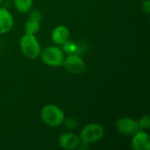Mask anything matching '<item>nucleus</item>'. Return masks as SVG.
Returning a JSON list of instances; mask_svg holds the SVG:
<instances>
[{
	"label": "nucleus",
	"instance_id": "dca6fc26",
	"mask_svg": "<svg viewBox=\"0 0 150 150\" xmlns=\"http://www.w3.org/2000/svg\"><path fill=\"white\" fill-rule=\"evenodd\" d=\"M2 3H3V0H0V4H1Z\"/></svg>",
	"mask_w": 150,
	"mask_h": 150
},
{
	"label": "nucleus",
	"instance_id": "9d476101",
	"mask_svg": "<svg viewBox=\"0 0 150 150\" xmlns=\"http://www.w3.org/2000/svg\"><path fill=\"white\" fill-rule=\"evenodd\" d=\"M70 38V31L69 29L63 25H60L55 26L51 33V40L55 45L62 46L65 42H67Z\"/></svg>",
	"mask_w": 150,
	"mask_h": 150
},
{
	"label": "nucleus",
	"instance_id": "6e6552de",
	"mask_svg": "<svg viewBox=\"0 0 150 150\" xmlns=\"http://www.w3.org/2000/svg\"><path fill=\"white\" fill-rule=\"evenodd\" d=\"M131 147L134 150H149L150 149V137L149 134L142 130L137 131L132 135Z\"/></svg>",
	"mask_w": 150,
	"mask_h": 150
},
{
	"label": "nucleus",
	"instance_id": "9b49d317",
	"mask_svg": "<svg viewBox=\"0 0 150 150\" xmlns=\"http://www.w3.org/2000/svg\"><path fill=\"white\" fill-rule=\"evenodd\" d=\"M14 25V19L11 13L4 7L0 6V34L9 33Z\"/></svg>",
	"mask_w": 150,
	"mask_h": 150
},
{
	"label": "nucleus",
	"instance_id": "39448f33",
	"mask_svg": "<svg viewBox=\"0 0 150 150\" xmlns=\"http://www.w3.org/2000/svg\"><path fill=\"white\" fill-rule=\"evenodd\" d=\"M63 66L69 73L73 75L83 74L86 69L83 59L77 54H70L64 59Z\"/></svg>",
	"mask_w": 150,
	"mask_h": 150
},
{
	"label": "nucleus",
	"instance_id": "f8f14e48",
	"mask_svg": "<svg viewBox=\"0 0 150 150\" xmlns=\"http://www.w3.org/2000/svg\"><path fill=\"white\" fill-rule=\"evenodd\" d=\"M15 9L20 13L29 12L33 7V0H13Z\"/></svg>",
	"mask_w": 150,
	"mask_h": 150
},
{
	"label": "nucleus",
	"instance_id": "1a4fd4ad",
	"mask_svg": "<svg viewBox=\"0 0 150 150\" xmlns=\"http://www.w3.org/2000/svg\"><path fill=\"white\" fill-rule=\"evenodd\" d=\"M80 137L73 133H63L59 136V146L66 150L76 149L80 146Z\"/></svg>",
	"mask_w": 150,
	"mask_h": 150
},
{
	"label": "nucleus",
	"instance_id": "ddd939ff",
	"mask_svg": "<svg viewBox=\"0 0 150 150\" xmlns=\"http://www.w3.org/2000/svg\"><path fill=\"white\" fill-rule=\"evenodd\" d=\"M62 51L64 52V54L65 53H67V54H76V50H77V45L76 44V43H74V42H71V41H67V42H65L64 44H62Z\"/></svg>",
	"mask_w": 150,
	"mask_h": 150
},
{
	"label": "nucleus",
	"instance_id": "f257e3e1",
	"mask_svg": "<svg viewBox=\"0 0 150 150\" xmlns=\"http://www.w3.org/2000/svg\"><path fill=\"white\" fill-rule=\"evenodd\" d=\"M40 117L42 121L51 127H59L65 121V113L62 109L53 104L47 105L41 109Z\"/></svg>",
	"mask_w": 150,
	"mask_h": 150
},
{
	"label": "nucleus",
	"instance_id": "f03ea898",
	"mask_svg": "<svg viewBox=\"0 0 150 150\" xmlns=\"http://www.w3.org/2000/svg\"><path fill=\"white\" fill-rule=\"evenodd\" d=\"M19 47L24 56L30 60H35L38 58L41 52L40 41L33 34L25 33L20 39Z\"/></svg>",
	"mask_w": 150,
	"mask_h": 150
},
{
	"label": "nucleus",
	"instance_id": "4468645a",
	"mask_svg": "<svg viewBox=\"0 0 150 150\" xmlns=\"http://www.w3.org/2000/svg\"><path fill=\"white\" fill-rule=\"evenodd\" d=\"M138 125L140 128H149L150 127V119L149 115H146L142 118H141L138 121Z\"/></svg>",
	"mask_w": 150,
	"mask_h": 150
},
{
	"label": "nucleus",
	"instance_id": "2eb2a0df",
	"mask_svg": "<svg viewBox=\"0 0 150 150\" xmlns=\"http://www.w3.org/2000/svg\"><path fill=\"white\" fill-rule=\"evenodd\" d=\"M142 9L143 11L149 14L150 13V0H144L142 3Z\"/></svg>",
	"mask_w": 150,
	"mask_h": 150
},
{
	"label": "nucleus",
	"instance_id": "423d86ee",
	"mask_svg": "<svg viewBox=\"0 0 150 150\" xmlns=\"http://www.w3.org/2000/svg\"><path fill=\"white\" fill-rule=\"evenodd\" d=\"M115 127L119 133L128 136L134 134L141 129L135 120L127 117H122L117 120L115 122Z\"/></svg>",
	"mask_w": 150,
	"mask_h": 150
},
{
	"label": "nucleus",
	"instance_id": "0eeeda50",
	"mask_svg": "<svg viewBox=\"0 0 150 150\" xmlns=\"http://www.w3.org/2000/svg\"><path fill=\"white\" fill-rule=\"evenodd\" d=\"M42 19V15L40 11L33 10L30 12L29 18L24 25V31L26 34L35 35L40 29V23Z\"/></svg>",
	"mask_w": 150,
	"mask_h": 150
},
{
	"label": "nucleus",
	"instance_id": "7ed1b4c3",
	"mask_svg": "<svg viewBox=\"0 0 150 150\" xmlns=\"http://www.w3.org/2000/svg\"><path fill=\"white\" fill-rule=\"evenodd\" d=\"M40 59L47 66L57 68L63 66L65 54L62 49L57 46H49L40 52Z\"/></svg>",
	"mask_w": 150,
	"mask_h": 150
},
{
	"label": "nucleus",
	"instance_id": "20e7f679",
	"mask_svg": "<svg viewBox=\"0 0 150 150\" xmlns=\"http://www.w3.org/2000/svg\"><path fill=\"white\" fill-rule=\"evenodd\" d=\"M105 130L104 127L98 123L87 124L80 132V140L83 143L89 145L98 142L104 136Z\"/></svg>",
	"mask_w": 150,
	"mask_h": 150
}]
</instances>
